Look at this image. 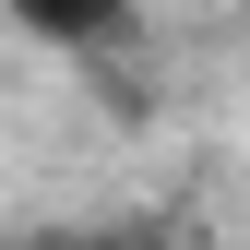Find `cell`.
<instances>
[{
	"instance_id": "cell-1",
	"label": "cell",
	"mask_w": 250,
	"mask_h": 250,
	"mask_svg": "<svg viewBox=\"0 0 250 250\" xmlns=\"http://www.w3.org/2000/svg\"><path fill=\"white\" fill-rule=\"evenodd\" d=\"M12 24L48 36V48H107L119 24H131V0H12Z\"/></svg>"
}]
</instances>
